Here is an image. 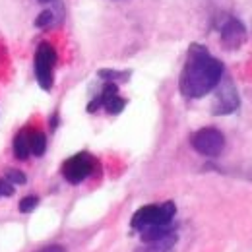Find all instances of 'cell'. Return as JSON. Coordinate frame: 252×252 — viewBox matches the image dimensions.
<instances>
[{"mask_svg": "<svg viewBox=\"0 0 252 252\" xmlns=\"http://www.w3.org/2000/svg\"><path fill=\"white\" fill-rule=\"evenodd\" d=\"M221 78L223 64L216 57H212V53L206 47L192 43L187 53V64L179 80L181 94L189 99H200L206 94L214 92Z\"/></svg>", "mask_w": 252, "mask_h": 252, "instance_id": "cell-1", "label": "cell"}, {"mask_svg": "<svg viewBox=\"0 0 252 252\" xmlns=\"http://www.w3.org/2000/svg\"><path fill=\"white\" fill-rule=\"evenodd\" d=\"M177 214V206L175 202H165L161 206H144L140 208L134 218L130 221L132 229H144V227H152V225H171V221Z\"/></svg>", "mask_w": 252, "mask_h": 252, "instance_id": "cell-2", "label": "cell"}, {"mask_svg": "<svg viewBox=\"0 0 252 252\" xmlns=\"http://www.w3.org/2000/svg\"><path fill=\"white\" fill-rule=\"evenodd\" d=\"M55 64H57V51H55V47L51 43H41L37 47V53H35V78H37V84L41 86V90H45V92L53 90V84H55V78H53Z\"/></svg>", "mask_w": 252, "mask_h": 252, "instance_id": "cell-3", "label": "cell"}, {"mask_svg": "<svg viewBox=\"0 0 252 252\" xmlns=\"http://www.w3.org/2000/svg\"><path fill=\"white\" fill-rule=\"evenodd\" d=\"M95 167H97V161L94 156L88 152H80L63 163V177L70 185H80L90 175H94Z\"/></svg>", "mask_w": 252, "mask_h": 252, "instance_id": "cell-4", "label": "cell"}, {"mask_svg": "<svg viewBox=\"0 0 252 252\" xmlns=\"http://www.w3.org/2000/svg\"><path fill=\"white\" fill-rule=\"evenodd\" d=\"M190 144H192V148L200 156H204V158H218L223 152V148H225V136L221 134L218 128L208 126V128H200L192 136Z\"/></svg>", "mask_w": 252, "mask_h": 252, "instance_id": "cell-5", "label": "cell"}, {"mask_svg": "<svg viewBox=\"0 0 252 252\" xmlns=\"http://www.w3.org/2000/svg\"><path fill=\"white\" fill-rule=\"evenodd\" d=\"M218 94L214 99V105H212V113L216 117H223V115H231L239 109L241 105V99H239V92L235 88V84L229 80V78H221V82L218 84Z\"/></svg>", "mask_w": 252, "mask_h": 252, "instance_id": "cell-6", "label": "cell"}, {"mask_svg": "<svg viewBox=\"0 0 252 252\" xmlns=\"http://www.w3.org/2000/svg\"><path fill=\"white\" fill-rule=\"evenodd\" d=\"M107 109L109 115H119L126 107V99L119 95V88L115 82H107L101 90V94L94 97L88 105V113H95L97 109Z\"/></svg>", "mask_w": 252, "mask_h": 252, "instance_id": "cell-7", "label": "cell"}, {"mask_svg": "<svg viewBox=\"0 0 252 252\" xmlns=\"http://www.w3.org/2000/svg\"><path fill=\"white\" fill-rule=\"evenodd\" d=\"M221 43L227 49H239L247 41V30L237 18H229L221 26Z\"/></svg>", "mask_w": 252, "mask_h": 252, "instance_id": "cell-8", "label": "cell"}, {"mask_svg": "<svg viewBox=\"0 0 252 252\" xmlns=\"http://www.w3.org/2000/svg\"><path fill=\"white\" fill-rule=\"evenodd\" d=\"M14 156L20 161H26V159L32 156V146H30V128H24L16 134L14 138Z\"/></svg>", "mask_w": 252, "mask_h": 252, "instance_id": "cell-9", "label": "cell"}, {"mask_svg": "<svg viewBox=\"0 0 252 252\" xmlns=\"http://www.w3.org/2000/svg\"><path fill=\"white\" fill-rule=\"evenodd\" d=\"M171 233H175V229L171 225H152V227L140 229V237L144 243H154V241H159Z\"/></svg>", "mask_w": 252, "mask_h": 252, "instance_id": "cell-10", "label": "cell"}, {"mask_svg": "<svg viewBox=\"0 0 252 252\" xmlns=\"http://www.w3.org/2000/svg\"><path fill=\"white\" fill-rule=\"evenodd\" d=\"M175 243H177V233H171V235H167V237H163V239H159V241L146 243L148 247L142 249L140 252H169L175 247Z\"/></svg>", "mask_w": 252, "mask_h": 252, "instance_id": "cell-11", "label": "cell"}, {"mask_svg": "<svg viewBox=\"0 0 252 252\" xmlns=\"http://www.w3.org/2000/svg\"><path fill=\"white\" fill-rule=\"evenodd\" d=\"M30 146H32V154L35 158H41L47 152V136L41 130H32L30 128Z\"/></svg>", "mask_w": 252, "mask_h": 252, "instance_id": "cell-12", "label": "cell"}, {"mask_svg": "<svg viewBox=\"0 0 252 252\" xmlns=\"http://www.w3.org/2000/svg\"><path fill=\"white\" fill-rule=\"evenodd\" d=\"M97 76L105 82H117V80H128L130 72H125V70H111V68H103L97 72Z\"/></svg>", "mask_w": 252, "mask_h": 252, "instance_id": "cell-13", "label": "cell"}, {"mask_svg": "<svg viewBox=\"0 0 252 252\" xmlns=\"http://www.w3.org/2000/svg\"><path fill=\"white\" fill-rule=\"evenodd\" d=\"M6 181L12 183L14 187H20V185H26L28 183V177L22 171H18V169H8L6 171Z\"/></svg>", "mask_w": 252, "mask_h": 252, "instance_id": "cell-14", "label": "cell"}, {"mask_svg": "<svg viewBox=\"0 0 252 252\" xmlns=\"http://www.w3.org/2000/svg\"><path fill=\"white\" fill-rule=\"evenodd\" d=\"M39 206V198L37 196H26V198H22L20 200V212L22 214H32L33 210Z\"/></svg>", "mask_w": 252, "mask_h": 252, "instance_id": "cell-15", "label": "cell"}, {"mask_svg": "<svg viewBox=\"0 0 252 252\" xmlns=\"http://www.w3.org/2000/svg\"><path fill=\"white\" fill-rule=\"evenodd\" d=\"M51 24H53V12L51 10H45L35 18V28H39V30H43V28H47Z\"/></svg>", "mask_w": 252, "mask_h": 252, "instance_id": "cell-16", "label": "cell"}, {"mask_svg": "<svg viewBox=\"0 0 252 252\" xmlns=\"http://www.w3.org/2000/svg\"><path fill=\"white\" fill-rule=\"evenodd\" d=\"M14 185L12 183H8L6 179H0V198H10V196H14Z\"/></svg>", "mask_w": 252, "mask_h": 252, "instance_id": "cell-17", "label": "cell"}, {"mask_svg": "<svg viewBox=\"0 0 252 252\" xmlns=\"http://www.w3.org/2000/svg\"><path fill=\"white\" fill-rule=\"evenodd\" d=\"M37 252H66V249L61 247V245H51V247H45V249H41Z\"/></svg>", "mask_w": 252, "mask_h": 252, "instance_id": "cell-18", "label": "cell"}, {"mask_svg": "<svg viewBox=\"0 0 252 252\" xmlns=\"http://www.w3.org/2000/svg\"><path fill=\"white\" fill-rule=\"evenodd\" d=\"M49 123H51V128H53V130H55V128H57V126H59V113H55V115H53V117H51V121H49Z\"/></svg>", "mask_w": 252, "mask_h": 252, "instance_id": "cell-19", "label": "cell"}, {"mask_svg": "<svg viewBox=\"0 0 252 252\" xmlns=\"http://www.w3.org/2000/svg\"><path fill=\"white\" fill-rule=\"evenodd\" d=\"M39 2H51V0H39Z\"/></svg>", "mask_w": 252, "mask_h": 252, "instance_id": "cell-20", "label": "cell"}]
</instances>
